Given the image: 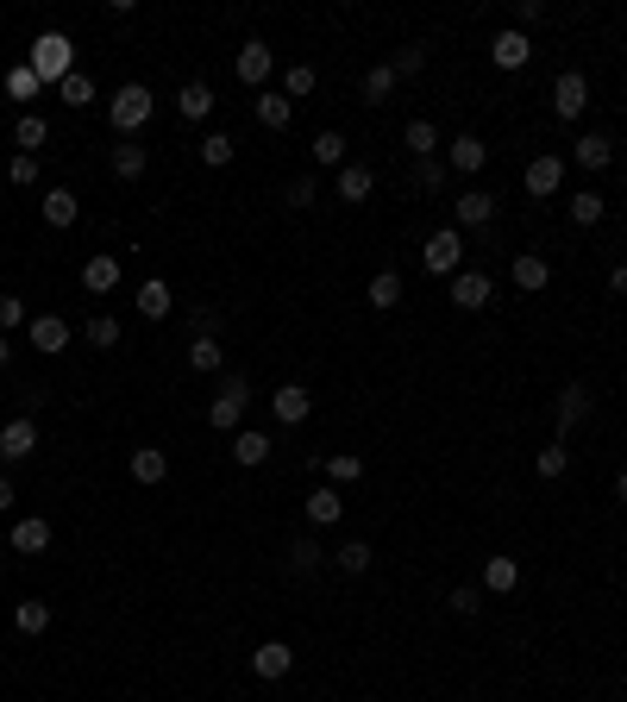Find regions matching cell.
I'll return each instance as SVG.
<instances>
[{
    "mask_svg": "<svg viewBox=\"0 0 627 702\" xmlns=\"http://www.w3.org/2000/svg\"><path fill=\"white\" fill-rule=\"evenodd\" d=\"M26 63H32V76L44 88H63L69 76H76V44H69V32H38L32 51H26Z\"/></svg>",
    "mask_w": 627,
    "mask_h": 702,
    "instance_id": "cell-1",
    "label": "cell"
},
{
    "mask_svg": "<svg viewBox=\"0 0 627 702\" xmlns=\"http://www.w3.org/2000/svg\"><path fill=\"white\" fill-rule=\"evenodd\" d=\"M245 408H251V383H245V377H226L220 395L207 402V420H214V433H239Z\"/></svg>",
    "mask_w": 627,
    "mask_h": 702,
    "instance_id": "cell-2",
    "label": "cell"
},
{
    "mask_svg": "<svg viewBox=\"0 0 627 702\" xmlns=\"http://www.w3.org/2000/svg\"><path fill=\"white\" fill-rule=\"evenodd\" d=\"M107 107H113V132H126V138H132L138 126L151 120V88H145V82H126V88H113V101H107Z\"/></svg>",
    "mask_w": 627,
    "mask_h": 702,
    "instance_id": "cell-3",
    "label": "cell"
},
{
    "mask_svg": "<svg viewBox=\"0 0 627 702\" xmlns=\"http://www.w3.org/2000/svg\"><path fill=\"white\" fill-rule=\"evenodd\" d=\"M421 264H427L433 276H458V270H464V232H458V226H439L433 239L421 245Z\"/></svg>",
    "mask_w": 627,
    "mask_h": 702,
    "instance_id": "cell-4",
    "label": "cell"
},
{
    "mask_svg": "<svg viewBox=\"0 0 627 702\" xmlns=\"http://www.w3.org/2000/svg\"><path fill=\"white\" fill-rule=\"evenodd\" d=\"M232 69H239V82H245V88H258V95H264V82H270V69H276V51H270L264 38H245V44H239V57H232Z\"/></svg>",
    "mask_w": 627,
    "mask_h": 702,
    "instance_id": "cell-5",
    "label": "cell"
},
{
    "mask_svg": "<svg viewBox=\"0 0 627 702\" xmlns=\"http://www.w3.org/2000/svg\"><path fill=\"white\" fill-rule=\"evenodd\" d=\"M584 107H590V82L577 76V69H565V76L552 82V113H559V120H584Z\"/></svg>",
    "mask_w": 627,
    "mask_h": 702,
    "instance_id": "cell-6",
    "label": "cell"
},
{
    "mask_svg": "<svg viewBox=\"0 0 627 702\" xmlns=\"http://www.w3.org/2000/svg\"><path fill=\"white\" fill-rule=\"evenodd\" d=\"M32 452H38V420L32 414H13L7 427H0V458L19 464V458H32Z\"/></svg>",
    "mask_w": 627,
    "mask_h": 702,
    "instance_id": "cell-7",
    "label": "cell"
},
{
    "mask_svg": "<svg viewBox=\"0 0 627 702\" xmlns=\"http://www.w3.org/2000/svg\"><path fill=\"white\" fill-rule=\"evenodd\" d=\"M490 295H496V283H490V276H483V270H458V276H452V301H458L464 314L490 308Z\"/></svg>",
    "mask_w": 627,
    "mask_h": 702,
    "instance_id": "cell-8",
    "label": "cell"
},
{
    "mask_svg": "<svg viewBox=\"0 0 627 702\" xmlns=\"http://www.w3.org/2000/svg\"><path fill=\"white\" fill-rule=\"evenodd\" d=\"M270 414H276V420H283V427H301V420H308V414H314V395H308V389H301V383H283V389H276V395H270Z\"/></svg>",
    "mask_w": 627,
    "mask_h": 702,
    "instance_id": "cell-9",
    "label": "cell"
},
{
    "mask_svg": "<svg viewBox=\"0 0 627 702\" xmlns=\"http://www.w3.org/2000/svg\"><path fill=\"white\" fill-rule=\"evenodd\" d=\"M490 63H496V69H527V63H533V44H527V32H521V26L496 32V44H490Z\"/></svg>",
    "mask_w": 627,
    "mask_h": 702,
    "instance_id": "cell-10",
    "label": "cell"
},
{
    "mask_svg": "<svg viewBox=\"0 0 627 702\" xmlns=\"http://www.w3.org/2000/svg\"><path fill=\"white\" fill-rule=\"evenodd\" d=\"M571 163H577V170H609V163H615V138L609 132H584L571 145Z\"/></svg>",
    "mask_w": 627,
    "mask_h": 702,
    "instance_id": "cell-11",
    "label": "cell"
},
{
    "mask_svg": "<svg viewBox=\"0 0 627 702\" xmlns=\"http://www.w3.org/2000/svg\"><path fill=\"white\" fill-rule=\"evenodd\" d=\"M82 289H88V295H113V289H120V257H113V251H95V257L82 264Z\"/></svg>",
    "mask_w": 627,
    "mask_h": 702,
    "instance_id": "cell-12",
    "label": "cell"
},
{
    "mask_svg": "<svg viewBox=\"0 0 627 702\" xmlns=\"http://www.w3.org/2000/svg\"><path fill=\"white\" fill-rule=\"evenodd\" d=\"M446 163H452L458 176H477L483 163H490V145H483L477 132H458V138H452V151H446Z\"/></svg>",
    "mask_w": 627,
    "mask_h": 702,
    "instance_id": "cell-13",
    "label": "cell"
},
{
    "mask_svg": "<svg viewBox=\"0 0 627 702\" xmlns=\"http://www.w3.org/2000/svg\"><path fill=\"white\" fill-rule=\"evenodd\" d=\"M452 214H458V232H464V226H490V220H496V195H490V189H464V195L452 201Z\"/></svg>",
    "mask_w": 627,
    "mask_h": 702,
    "instance_id": "cell-14",
    "label": "cell"
},
{
    "mask_svg": "<svg viewBox=\"0 0 627 702\" xmlns=\"http://www.w3.org/2000/svg\"><path fill=\"white\" fill-rule=\"evenodd\" d=\"M565 189V157H533L527 163V195H559Z\"/></svg>",
    "mask_w": 627,
    "mask_h": 702,
    "instance_id": "cell-15",
    "label": "cell"
},
{
    "mask_svg": "<svg viewBox=\"0 0 627 702\" xmlns=\"http://www.w3.org/2000/svg\"><path fill=\"white\" fill-rule=\"evenodd\" d=\"M289 665H295V652H289L283 640H264L258 652H251V671H258L264 684H276V677H289Z\"/></svg>",
    "mask_w": 627,
    "mask_h": 702,
    "instance_id": "cell-16",
    "label": "cell"
},
{
    "mask_svg": "<svg viewBox=\"0 0 627 702\" xmlns=\"http://www.w3.org/2000/svg\"><path fill=\"white\" fill-rule=\"evenodd\" d=\"M552 283V264L540 251H515V289H527V295H540Z\"/></svg>",
    "mask_w": 627,
    "mask_h": 702,
    "instance_id": "cell-17",
    "label": "cell"
},
{
    "mask_svg": "<svg viewBox=\"0 0 627 702\" xmlns=\"http://www.w3.org/2000/svg\"><path fill=\"white\" fill-rule=\"evenodd\" d=\"M176 113H182V120H214V88H207V82H182V95H176Z\"/></svg>",
    "mask_w": 627,
    "mask_h": 702,
    "instance_id": "cell-18",
    "label": "cell"
},
{
    "mask_svg": "<svg viewBox=\"0 0 627 702\" xmlns=\"http://www.w3.org/2000/svg\"><path fill=\"white\" fill-rule=\"evenodd\" d=\"M270 452H276V446H270L264 433H251V427H239V433H232V464H245V471H258V464H264Z\"/></svg>",
    "mask_w": 627,
    "mask_h": 702,
    "instance_id": "cell-19",
    "label": "cell"
},
{
    "mask_svg": "<svg viewBox=\"0 0 627 702\" xmlns=\"http://www.w3.org/2000/svg\"><path fill=\"white\" fill-rule=\"evenodd\" d=\"M38 214H44V226H57V232H63V226H76V214H82V201H76V195H69V189H51V195H44V201H38Z\"/></svg>",
    "mask_w": 627,
    "mask_h": 702,
    "instance_id": "cell-20",
    "label": "cell"
},
{
    "mask_svg": "<svg viewBox=\"0 0 627 702\" xmlns=\"http://www.w3.org/2000/svg\"><path fill=\"white\" fill-rule=\"evenodd\" d=\"M132 477L145 483V489H157V483L170 477V452H157V446H138V452H132Z\"/></svg>",
    "mask_w": 627,
    "mask_h": 702,
    "instance_id": "cell-21",
    "label": "cell"
},
{
    "mask_svg": "<svg viewBox=\"0 0 627 702\" xmlns=\"http://www.w3.org/2000/svg\"><path fill=\"white\" fill-rule=\"evenodd\" d=\"M289 120H295V101H289V95H270V88H264V95H258V126H264V132H289Z\"/></svg>",
    "mask_w": 627,
    "mask_h": 702,
    "instance_id": "cell-22",
    "label": "cell"
},
{
    "mask_svg": "<svg viewBox=\"0 0 627 702\" xmlns=\"http://www.w3.org/2000/svg\"><path fill=\"white\" fill-rule=\"evenodd\" d=\"M515 583H521V565H515V558H508V552H496L490 565H483V590H490V596H508V590H515Z\"/></svg>",
    "mask_w": 627,
    "mask_h": 702,
    "instance_id": "cell-23",
    "label": "cell"
},
{
    "mask_svg": "<svg viewBox=\"0 0 627 702\" xmlns=\"http://www.w3.org/2000/svg\"><path fill=\"white\" fill-rule=\"evenodd\" d=\"M145 145H138V138H120V145H113V176H120V182H138V176H145Z\"/></svg>",
    "mask_w": 627,
    "mask_h": 702,
    "instance_id": "cell-24",
    "label": "cell"
},
{
    "mask_svg": "<svg viewBox=\"0 0 627 702\" xmlns=\"http://www.w3.org/2000/svg\"><path fill=\"white\" fill-rule=\"evenodd\" d=\"M32 345L38 351H69V320L63 314H38L32 320Z\"/></svg>",
    "mask_w": 627,
    "mask_h": 702,
    "instance_id": "cell-25",
    "label": "cell"
},
{
    "mask_svg": "<svg viewBox=\"0 0 627 702\" xmlns=\"http://www.w3.org/2000/svg\"><path fill=\"white\" fill-rule=\"evenodd\" d=\"M51 546V521H38V514H26V521H13V552H44Z\"/></svg>",
    "mask_w": 627,
    "mask_h": 702,
    "instance_id": "cell-26",
    "label": "cell"
},
{
    "mask_svg": "<svg viewBox=\"0 0 627 702\" xmlns=\"http://www.w3.org/2000/svg\"><path fill=\"white\" fill-rule=\"evenodd\" d=\"M377 195V176L364 170V163H345L339 170V201H370Z\"/></svg>",
    "mask_w": 627,
    "mask_h": 702,
    "instance_id": "cell-27",
    "label": "cell"
},
{
    "mask_svg": "<svg viewBox=\"0 0 627 702\" xmlns=\"http://www.w3.org/2000/svg\"><path fill=\"white\" fill-rule=\"evenodd\" d=\"M170 308H176L170 283H157V276H151V283L138 289V314H145V320H170Z\"/></svg>",
    "mask_w": 627,
    "mask_h": 702,
    "instance_id": "cell-28",
    "label": "cell"
},
{
    "mask_svg": "<svg viewBox=\"0 0 627 702\" xmlns=\"http://www.w3.org/2000/svg\"><path fill=\"white\" fill-rule=\"evenodd\" d=\"M44 138H51V126H44L38 113H19V120H13V145L26 151V157H38V145H44Z\"/></svg>",
    "mask_w": 627,
    "mask_h": 702,
    "instance_id": "cell-29",
    "label": "cell"
},
{
    "mask_svg": "<svg viewBox=\"0 0 627 702\" xmlns=\"http://www.w3.org/2000/svg\"><path fill=\"white\" fill-rule=\"evenodd\" d=\"M339 514H345V496H339V489H314V496H308V521H314V527H333Z\"/></svg>",
    "mask_w": 627,
    "mask_h": 702,
    "instance_id": "cell-30",
    "label": "cell"
},
{
    "mask_svg": "<svg viewBox=\"0 0 627 702\" xmlns=\"http://www.w3.org/2000/svg\"><path fill=\"white\" fill-rule=\"evenodd\" d=\"M396 301H402V276H396V270H377V276H370V308L389 314Z\"/></svg>",
    "mask_w": 627,
    "mask_h": 702,
    "instance_id": "cell-31",
    "label": "cell"
},
{
    "mask_svg": "<svg viewBox=\"0 0 627 702\" xmlns=\"http://www.w3.org/2000/svg\"><path fill=\"white\" fill-rule=\"evenodd\" d=\"M584 414H590V389L584 383H565L559 389V427H577Z\"/></svg>",
    "mask_w": 627,
    "mask_h": 702,
    "instance_id": "cell-32",
    "label": "cell"
},
{
    "mask_svg": "<svg viewBox=\"0 0 627 702\" xmlns=\"http://www.w3.org/2000/svg\"><path fill=\"white\" fill-rule=\"evenodd\" d=\"M195 151H201V163H207V170H226V163H232V157H239V145H232V138H226V132H207V138H201V145H195Z\"/></svg>",
    "mask_w": 627,
    "mask_h": 702,
    "instance_id": "cell-33",
    "label": "cell"
},
{
    "mask_svg": "<svg viewBox=\"0 0 627 702\" xmlns=\"http://www.w3.org/2000/svg\"><path fill=\"white\" fill-rule=\"evenodd\" d=\"M602 214H609V201H602L596 189H577V195H571V220H577V226H602Z\"/></svg>",
    "mask_w": 627,
    "mask_h": 702,
    "instance_id": "cell-34",
    "label": "cell"
},
{
    "mask_svg": "<svg viewBox=\"0 0 627 702\" xmlns=\"http://www.w3.org/2000/svg\"><path fill=\"white\" fill-rule=\"evenodd\" d=\"M533 471H540L546 483H559V477L571 471V452H565V439H552V446H546L540 458H533Z\"/></svg>",
    "mask_w": 627,
    "mask_h": 702,
    "instance_id": "cell-35",
    "label": "cell"
},
{
    "mask_svg": "<svg viewBox=\"0 0 627 702\" xmlns=\"http://www.w3.org/2000/svg\"><path fill=\"white\" fill-rule=\"evenodd\" d=\"M82 333H88V345H95V351H113V345H120V333H126V326L113 320V314H95V320L82 326Z\"/></svg>",
    "mask_w": 627,
    "mask_h": 702,
    "instance_id": "cell-36",
    "label": "cell"
},
{
    "mask_svg": "<svg viewBox=\"0 0 627 702\" xmlns=\"http://www.w3.org/2000/svg\"><path fill=\"white\" fill-rule=\"evenodd\" d=\"M389 88H396V69H389V63L364 69V101H370V107H383V101H389Z\"/></svg>",
    "mask_w": 627,
    "mask_h": 702,
    "instance_id": "cell-37",
    "label": "cell"
},
{
    "mask_svg": "<svg viewBox=\"0 0 627 702\" xmlns=\"http://www.w3.org/2000/svg\"><path fill=\"white\" fill-rule=\"evenodd\" d=\"M13 627L19 634H44V627H51V608L44 602H13Z\"/></svg>",
    "mask_w": 627,
    "mask_h": 702,
    "instance_id": "cell-38",
    "label": "cell"
},
{
    "mask_svg": "<svg viewBox=\"0 0 627 702\" xmlns=\"http://www.w3.org/2000/svg\"><path fill=\"white\" fill-rule=\"evenodd\" d=\"M220 364H226L220 339H189V370H201V377H207V370H220Z\"/></svg>",
    "mask_w": 627,
    "mask_h": 702,
    "instance_id": "cell-39",
    "label": "cell"
},
{
    "mask_svg": "<svg viewBox=\"0 0 627 702\" xmlns=\"http://www.w3.org/2000/svg\"><path fill=\"white\" fill-rule=\"evenodd\" d=\"M402 138H408V151H414V157H433V151H439V126H433V120H408V132H402Z\"/></svg>",
    "mask_w": 627,
    "mask_h": 702,
    "instance_id": "cell-40",
    "label": "cell"
},
{
    "mask_svg": "<svg viewBox=\"0 0 627 702\" xmlns=\"http://www.w3.org/2000/svg\"><path fill=\"white\" fill-rule=\"evenodd\" d=\"M333 565H339L345 577H364V571H370V546H364V540H352V546H339V552H333Z\"/></svg>",
    "mask_w": 627,
    "mask_h": 702,
    "instance_id": "cell-41",
    "label": "cell"
},
{
    "mask_svg": "<svg viewBox=\"0 0 627 702\" xmlns=\"http://www.w3.org/2000/svg\"><path fill=\"white\" fill-rule=\"evenodd\" d=\"M38 88H44V82L32 76V63H13V69H7V95H13V101H32Z\"/></svg>",
    "mask_w": 627,
    "mask_h": 702,
    "instance_id": "cell-42",
    "label": "cell"
},
{
    "mask_svg": "<svg viewBox=\"0 0 627 702\" xmlns=\"http://www.w3.org/2000/svg\"><path fill=\"white\" fill-rule=\"evenodd\" d=\"M314 163H327V170H345V138H339V132H320V138H314Z\"/></svg>",
    "mask_w": 627,
    "mask_h": 702,
    "instance_id": "cell-43",
    "label": "cell"
},
{
    "mask_svg": "<svg viewBox=\"0 0 627 702\" xmlns=\"http://www.w3.org/2000/svg\"><path fill=\"white\" fill-rule=\"evenodd\" d=\"M327 477H333V483H358V477H364V458H358V452H333V458H327Z\"/></svg>",
    "mask_w": 627,
    "mask_h": 702,
    "instance_id": "cell-44",
    "label": "cell"
},
{
    "mask_svg": "<svg viewBox=\"0 0 627 702\" xmlns=\"http://www.w3.org/2000/svg\"><path fill=\"white\" fill-rule=\"evenodd\" d=\"M283 95H289V101L314 95V63H289V76H283Z\"/></svg>",
    "mask_w": 627,
    "mask_h": 702,
    "instance_id": "cell-45",
    "label": "cell"
},
{
    "mask_svg": "<svg viewBox=\"0 0 627 702\" xmlns=\"http://www.w3.org/2000/svg\"><path fill=\"white\" fill-rule=\"evenodd\" d=\"M57 95H63V107H88V101H95V82H88L82 69H76V76H69V82L57 88Z\"/></svg>",
    "mask_w": 627,
    "mask_h": 702,
    "instance_id": "cell-46",
    "label": "cell"
},
{
    "mask_svg": "<svg viewBox=\"0 0 627 702\" xmlns=\"http://www.w3.org/2000/svg\"><path fill=\"white\" fill-rule=\"evenodd\" d=\"M7 182H13V189H32V182H38V157L13 151V163H7Z\"/></svg>",
    "mask_w": 627,
    "mask_h": 702,
    "instance_id": "cell-47",
    "label": "cell"
},
{
    "mask_svg": "<svg viewBox=\"0 0 627 702\" xmlns=\"http://www.w3.org/2000/svg\"><path fill=\"white\" fill-rule=\"evenodd\" d=\"M13 326H32V314L19 295H0V333H13Z\"/></svg>",
    "mask_w": 627,
    "mask_h": 702,
    "instance_id": "cell-48",
    "label": "cell"
},
{
    "mask_svg": "<svg viewBox=\"0 0 627 702\" xmlns=\"http://www.w3.org/2000/svg\"><path fill=\"white\" fill-rule=\"evenodd\" d=\"M389 69H396V76H421V69H427V51H421V44H408V51H396V63H389Z\"/></svg>",
    "mask_w": 627,
    "mask_h": 702,
    "instance_id": "cell-49",
    "label": "cell"
},
{
    "mask_svg": "<svg viewBox=\"0 0 627 702\" xmlns=\"http://www.w3.org/2000/svg\"><path fill=\"white\" fill-rule=\"evenodd\" d=\"M446 602H452V615H477V608H483V590H471V583H458V590H452Z\"/></svg>",
    "mask_w": 627,
    "mask_h": 702,
    "instance_id": "cell-50",
    "label": "cell"
},
{
    "mask_svg": "<svg viewBox=\"0 0 627 702\" xmlns=\"http://www.w3.org/2000/svg\"><path fill=\"white\" fill-rule=\"evenodd\" d=\"M314 565H320V546L314 540H295L289 546V571H314Z\"/></svg>",
    "mask_w": 627,
    "mask_h": 702,
    "instance_id": "cell-51",
    "label": "cell"
},
{
    "mask_svg": "<svg viewBox=\"0 0 627 702\" xmlns=\"http://www.w3.org/2000/svg\"><path fill=\"white\" fill-rule=\"evenodd\" d=\"M414 176H421V189H439V182H446V163H439V157H414Z\"/></svg>",
    "mask_w": 627,
    "mask_h": 702,
    "instance_id": "cell-52",
    "label": "cell"
},
{
    "mask_svg": "<svg viewBox=\"0 0 627 702\" xmlns=\"http://www.w3.org/2000/svg\"><path fill=\"white\" fill-rule=\"evenodd\" d=\"M320 201V189H314V176H301V182H289V207H314Z\"/></svg>",
    "mask_w": 627,
    "mask_h": 702,
    "instance_id": "cell-53",
    "label": "cell"
},
{
    "mask_svg": "<svg viewBox=\"0 0 627 702\" xmlns=\"http://www.w3.org/2000/svg\"><path fill=\"white\" fill-rule=\"evenodd\" d=\"M515 19H521V26H540V19H546V0H521Z\"/></svg>",
    "mask_w": 627,
    "mask_h": 702,
    "instance_id": "cell-54",
    "label": "cell"
},
{
    "mask_svg": "<svg viewBox=\"0 0 627 702\" xmlns=\"http://www.w3.org/2000/svg\"><path fill=\"white\" fill-rule=\"evenodd\" d=\"M609 295H621V301H627V264H615V270H609Z\"/></svg>",
    "mask_w": 627,
    "mask_h": 702,
    "instance_id": "cell-55",
    "label": "cell"
},
{
    "mask_svg": "<svg viewBox=\"0 0 627 702\" xmlns=\"http://www.w3.org/2000/svg\"><path fill=\"white\" fill-rule=\"evenodd\" d=\"M7 508H13V483H7V477H0V514H7Z\"/></svg>",
    "mask_w": 627,
    "mask_h": 702,
    "instance_id": "cell-56",
    "label": "cell"
},
{
    "mask_svg": "<svg viewBox=\"0 0 627 702\" xmlns=\"http://www.w3.org/2000/svg\"><path fill=\"white\" fill-rule=\"evenodd\" d=\"M7 358H13V339H7V333H0V370H7Z\"/></svg>",
    "mask_w": 627,
    "mask_h": 702,
    "instance_id": "cell-57",
    "label": "cell"
},
{
    "mask_svg": "<svg viewBox=\"0 0 627 702\" xmlns=\"http://www.w3.org/2000/svg\"><path fill=\"white\" fill-rule=\"evenodd\" d=\"M615 502H621V508H627V471H621V477H615Z\"/></svg>",
    "mask_w": 627,
    "mask_h": 702,
    "instance_id": "cell-58",
    "label": "cell"
}]
</instances>
